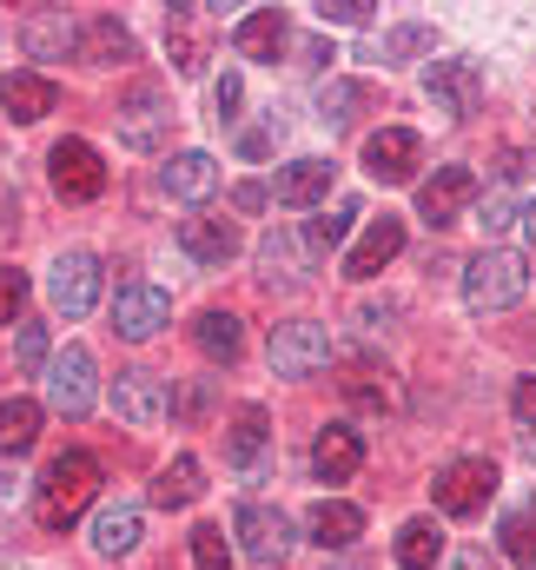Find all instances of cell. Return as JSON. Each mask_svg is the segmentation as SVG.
<instances>
[{"mask_svg":"<svg viewBox=\"0 0 536 570\" xmlns=\"http://www.w3.org/2000/svg\"><path fill=\"white\" fill-rule=\"evenodd\" d=\"M93 491H100V458L93 451H60L47 464V478H40V524L47 531H67L93 504Z\"/></svg>","mask_w":536,"mask_h":570,"instance_id":"1","label":"cell"},{"mask_svg":"<svg viewBox=\"0 0 536 570\" xmlns=\"http://www.w3.org/2000/svg\"><path fill=\"white\" fill-rule=\"evenodd\" d=\"M524 292H530V266H524L510 246H484V253L464 266V305H470L477 318H490V312H510Z\"/></svg>","mask_w":536,"mask_h":570,"instance_id":"2","label":"cell"},{"mask_svg":"<svg viewBox=\"0 0 536 570\" xmlns=\"http://www.w3.org/2000/svg\"><path fill=\"white\" fill-rule=\"evenodd\" d=\"M93 399H100V365H93V352H87V345L53 352V365H47V405L80 425V419L93 412Z\"/></svg>","mask_w":536,"mask_h":570,"instance_id":"3","label":"cell"},{"mask_svg":"<svg viewBox=\"0 0 536 570\" xmlns=\"http://www.w3.org/2000/svg\"><path fill=\"white\" fill-rule=\"evenodd\" d=\"M266 358L278 379H311V372L331 365V332L318 318H285V325H271Z\"/></svg>","mask_w":536,"mask_h":570,"instance_id":"4","label":"cell"},{"mask_svg":"<svg viewBox=\"0 0 536 570\" xmlns=\"http://www.w3.org/2000/svg\"><path fill=\"white\" fill-rule=\"evenodd\" d=\"M430 498H437L444 518H477V511L497 498V464H490V458H450V464L437 471Z\"/></svg>","mask_w":536,"mask_h":570,"instance_id":"5","label":"cell"},{"mask_svg":"<svg viewBox=\"0 0 536 570\" xmlns=\"http://www.w3.org/2000/svg\"><path fill=\"white\" fill-rule=\"evenodd\" d=\"M100 285H107V273H100L93 253H60L53 273H47V298H53L60 318H87L100 305Z\"/></svg>","mask_w":536,"mask_h":570,"instance_id":"6","label":"cell"},{"mask_svg":"<svg viewBox=\"0 0 536 570\" xmlns=\"http://www.w3.org/2000/svg\"><path fill=\"white\" fill-rule=\"evenodd\" d=\"M113 120H120V140L133 146V153H159V146L172 140V100H166L152 80H139L133 94L120 100Z\"/></svg>","mask_w":536,"mask_h":570,"instance_id":"7","label":"cell"},{"mask_svg":"<svg viewBox=\"0 0 536 570\" xmlns=\"http://www.w3.org/2000/svg\"><path fill=\"white\" fill-rule=\"evenodd\" d=\"M424 100H430L437 114H450V120H470V114L484 107V73H477V60H430V67H424Z\"/></svg>","mask_w":536,"mask_h":570,"instance_id":"8","label":"cell"},{"mask_svg":"<svg viewBox=\"0 0 536 570\" xmlns=\"http://www.w3.org/2000/svg\"><path fill=\"white\" fill-rule=\"evenodd\" d=\"M47 179H53V193L60 199H100L107 193V166H100V153L87 140H60L53 153H47Z\"/></svg>","mask_w":536,"mask_h":570,"instance_id":"9","label":"cell"},{"mask_svg":"<svg viewBox=\"0 0 536 570\" xmlns=\"http://www.w3.org/2000/svg\"><path fill=\"white\" fill-rule=\"evenodd\" d=\"M166 325H172V298H166L159 285H146V279L120 285V298H113V332H120V338L146 345V338H159Z\"/></svg>","mask_w":536,"mask_h":570,"instance_id":"10","label":"cell"},{"mask_svg":"<svg viewBox=\"0 0 536 570\" xmlns=\"http://www.w3.org/2000/svg\"><path fill=\"white\" fill-rule=\"evenodd\" d=\"M232 538H239V551H246L252 564H285V551H291V518H285L278 504H239Z\"/></svg>","mask_w":536,"mask_h":570,"instance_id":"11","label":"cell"},{"mask_svg":"<svg viewBox=\"0 0 536 570\" xmlns=\"http://www.w3.org/2000/svg\"><path fill=\"white\" fill-rule=\"evenodd\" d=\"M107 405H113L120 425H133V431H152L172 412V399H166V385H159L152 372H120V379L107 385Z\"/></svg>","mask_w":536,"mask_h":570,"instance_id":"12","label":"cell"},{"mask_svg":"<svg viewBox=\"0 0 536 570\" xmlns=\"http://www.w3.org/2000/svg\"><path fill=\"white\" fill-rule=\"evenodd\" d=\"M417 166H424V140H417L410 127H378V134L365 140V173H371L378 186L417 179Z\"/></svg>","mask_w":536,"mask_h":570,"instance_id":"13","label":"cell"},{"mask_svg":"<svg viewBox=\"0 0 536 570\" xmlns=\"http://www.w3.org/2000/svg\"><path fill=\"white\" fill-rule=\"evenodd\" d=\"M259 266H266V279H311L318 273V246H311V226H271L266 239H259Z\"/></svg>","mask_w":536,"mask_h":570,"instance_id":"14","label":"cell"},{"mask_svg":"<svg viewBox=\"0 0 536 570\" xmlns=\"http://www.w3.org/2000/svg\"><path fill=\"white\" fill-rule=\"evenodd\" d=\"M470 199H477V173H470V166H437V173L417 186V213H424L430 226H450Z\"/></svg>","mask_w":536,"mask_h":570,"instance_id":"15","label":"cell"},{"mask_svg":"<svg viewBox=\"0 0 536 570\" xmlns=\"http://www.w3.org/2000/svg\"><path fill=\"white\" fill-rule=\"evenodd\" d=\"M179 246H186V259H199V266H226V259H239V226L232 219H219V213H192V219H179Z\"/></svg>","mask_w":536,"mask_h":570,"instance_id":"16","label":"cell"},{"mask_svg":"<svg viewBox=\"0 0 536 570\" xmlns=\"http://www.w3.org/2000/svg\"><path fill=\"white\" fill-rule=\"evenodd\" d=\"M398 253H404V219H391V213H385V219H371V226H365V239L351 246V259H345V279H358V285L378 279V273H385Z\"/></svg>","mask_w":536,"mask_h":570,"instance_id":"17","label":"cell"},{"mask_svg":"<svg viewBox=\"0 0 536 570\" xmlns=\"http://www.w3.org/2000/svg\"><path fill=\"white\" fill-rule=\"evenodd\" d=\"M358 464H365V438L351 425H325L311 438V471L325 478V484H345V478H358Z\"/></svg>","mask_w":536,"mask_h":570,"instance_id":"18","label":"cell"},{"mask_svg":"<svg viewBox=\"0 0 536 570\" xmlns=\"http://www.w3.org/2000/svg\"><path fill=\"white\" fill-rule=\"evenodd\" d=\"M0 107H7V120H20V127H33V120H47L53 107H60V87L47 80V73H7L0 80Z\"/></svg>","mask_w":536,"mask_h":570,"instance_id":"19","label":"cell"},{"mask_svg":"<svg viewBox=\"0 0 536 570\" xmlns=\"http://www.w3.org/2000/svg\"><path fill=\"white\" fill-rule=\"evenodd\" d=\"M331 179H338V166H331V159H291V166H278L271 199L298 213V206H318V199L331 193Z\"/></svg>","mask_w":536,"mask_h":570,"instance_id":"20","label":"cell"},{"mask_svg":"<svg viewBox=\"0 0 536 570\" xmlns=\"http://www.w3.org/2000/svg\"><path fill=\"white\" fill-rule=\"evenodd\" d=\"M159 186H166L172 199L199 206V199H212V186H219V159H212V153H172V159L159 166Z\"/></svg>","mask_w":536,"mask_h":570,"instance_id":"21","label":"cell"},{"mask_svg":"<svg viewBox=\"0 0 536 570\" xmlns=\"http://www.w3.org/2000/svg\"><path fill=\"white\" fill-rule=\"evenodd\" d=\"M305 531H311V544L345 551V544H358V538H365V511H358V504H345V498H318V504L305 511Z\"/></svg>","mask_w":536,"mask_h":570,"instance_id":"22","label":"cell"},{"mask_svg":"<svg viewBox=\"0 0 536 570\" xmlns=\"http://www.w3.org/2000/svg\"><path fill=\"white\" fill-rule=\"evenodd\" d=\"M20 47L33 60H67V53H80V27L67 13H27L20 20Z\"/></svg>","mask_w":536,"mask_h":570,"instance_id":"23","label":"cell"},{"mask_svg":"<svg viewBox=\"0 0 536 570\" xmlns=\"http://www.w3.org/2000/svg\"><path fill=\"white\" fill-rule=\"evenodd\" d=\"M199 491H206V464H199L192 451H179V458L152 478V491H146V498H152L159 511H186V504H199Z\"/></svg>","mask_w":536,"mask_h":570,"instance_id":"24","label":"cell"},{"mask_svg":"<svg viewBox=\"0 0 536 570\" xmlns=\"http://www.w3.org/2000/svg\"><path fill=\"white\" fill-rule=\"evenodd\" d=\"M285 40H291V27H285V13H278V7H252V13L232 27V47H239L246 60H278V53H285Z\"/></svg>","mask_w":536,"mask_h":570,"instance_id":"25","label":"cell"},{"mask_svg":"<svg viewBox=\"0 0 536 570\" xmlns=\"http://www.w3.org/2000/svg\"><path fill=\"white\" fill-rule=\"evenodd\" d=\"M80 60L87 67H120V60H133V33L113 13H93V20H80Z\"/></svg>","mask_w":536,"mask_h":570,"instance_id":"26","label":"cell"},{"mask_svg":"<svg viewBox=\"0 0 536 570\" xmlns=\"http://www.w3.org/2000/svg\"><path fill=\"white\" fill-rule=\"evenodd\" d=\"M371 107H378V87H371V80H345V73H338V80L318 87V120H325V127H345V120H358V114H371Z\"/></svg>","mask_w":536,"mask_h":570,"instance_id":"27","label":"cell"},{"mask_svg":"<svg viewBox=\"0 0 536 570\" xmlns=\"http://www.w3.org/2000/svg\"><path fill=\"white\" fill-rule=\"evenodd\" d=\"M139 538H146V531H139L133 504H107V511L93 518V558H107V564H113V558H133Z\"/></svg>","mask_w":536,"mask_h":570,"instance_id":"28","label":"cell"},{"mask_svg":"<svg viewBox=\"0 0 536 570\" xmlns=\"http://www.w3.org/2000/svg\"><path fill=\"white\" fill-rule=\"evenodd\" d=\"M345 399L358 412H391L398 405V385H391V365L378 358H351V379H345Z\"/></svg>","mask_w":536,"mask_h":570,"instance_id":"29","label":"cell"},{"mask_svg":"<svg viewBox=\"0 0 536 570\" xmlns=\"http://www.w3.org/2000/svg\"><path fill=\"white\" fill-rule=\"evenodd\" d=\"M192 338H199V352H206L212 365H239V352H246V332H239L232 312H199Z\"/></svg>","mask_w":536,"mask_h":570,"instance_id":"30","label":"cell"},{"mask_svg":"<svg viewBox=\"0 0 536 570\" xmlns=\"http://www.w3.org/2000/svg\"><path fill=\"white\" fill-rule=\"evenodd\" d=\"M33 438H40V405L33 399H0V458L33 451Z\"/></svg>","mask_w":536,"mask_h":570,"instance_id":"31","label":"cell"},{"mask_svg":"<svg viewBox=\"0 0 536 570\" xmlns=\"http://www.w3.org/2000/svg\"><path fill=\"white\" fill-rule=\"evenodd\" d=\"M266 431H271L266 405H239L232 425H226V458H232V464H252V458L266 451Z\"/></svg>","mask_w":536,"mask_h":570,"instance_id":"32","label":"cell"},{"mask_svg":"<svg viewBox=\"0 0 536 570\" xmlns=\"http://www.w3.org/2000/svg\"><path fill=\"white\" fill-rule=\"evenodd\" d=\"M437 558H444V531L430 518H410L398 531V570H437Z\"/></svg>","mask_w":536,"mask_h":570,"instance_id":"33","label":"cell"},{"mask_svg":"<svg viewBox=\"0 0 536 570\" xmlns=\"http://www.w3.org/2000/svg\"><path fill=\"white\" fill-rule=\"evenodd\" d=\"M166 53H172V67H179L186 80L206 67V47H199V33H192V13H172V20H166Z\"/></svg>","mask_w":536,"mask_h":570,"instance_id":"34","label":"cell"},{"mask_svg":"<svg viewBox=\"0 0 536 570\" xmlns=\"http://www.w3.org/2000/svg\"><path fill=\"white\" fill-rule=\"evenodd\" d=\"M497 544H504V558H510L517 570H536V518L510 511V518H504V531H497Z\"/></svg>","mask_w":536,"mask_h":570,"instance_id":"35","label":"cell"},{"mask_svg":"<svg viewBox=\"0 0 536 570\" xmlns=\"http://www.w3.org/2000/svg\"><path fill=\"white\" fill-rule=\"evenodd\" d=\"M232 564V538L219 524H199L192 531V570H226Z\"/></svg>","mask_w":536,"mask_h":570,"instance_id":"36","label":"cell"},{"mask_svg":"<svg viewBox=\"0 0 536 570\" xmlns=\"http://www.w3.org/2000/svg\"><path fill=\"white\" fill-rule=\"evenodd\" d=\"M13 352H20V365H27V372H47V365H53V352H47V325L20 318V338H13Z\"/></svg>","mask_w":536,"mask_h":570,"instance_id":"37","label":"cell"},{"mask_svg":"<svg viewBox=\"0 0 536 570\" xmlns=\"http://www.w3.org/2000/svg\"><path fill=\"white\" fill-rule=\"evenodd\" d=\"M424 47H437V33H430V27H417V20L385 33V60H410V53H424Z\"/></svg>","mask_w":536,"mask_h":570,"instance_id":"38","label":"cell"},{"mask_svg":"<svg viewBox=\"0 0 536 570\" xmlns=\"http://www.w3.org/2000/svg\"><path fill=\"white\" fill-rule=\"evenodd\" d=\"M351 219H358V199H345L338 213H325V219H311V246L325 253V246H338L345 233H351Z\"/></svg>","mask_w":536,"mask_h":570,"instance_id":"39","label":"cell"},{"mask_svg":"<svg viewBox=\"0 0 536 570\" xmlns=\"http://www.w3.org/2000/svg\"><path fill=\"white\" fill-rule=\"evenodd\" d=\"M477 226L497 239V233H510V226H517V206H510L504 193H484V199H477Z\"/></svg>","mask_w":536,"mask_h":570,"instance_id":"40","label":"cell"},{"mask_svg":"<svg viewBox=\"0 0 536 570\" xmlns=\"http://www.w3.org/2000/svg\"><path fill=\"white\" fill-rule=\"evenodd\" d=\"M20 305H27V273L0 266V325H13V318H20Z\"/></svg>","mask_w":536,"mask_h":570,"instance_id":"41","label":"cell"},{"mask_svg":"<svg viewBox=\"0 0 536 570\" xmlns=\"http://www.w3.org/2000/svg\"><path fill=\"white\" fill-rule=\"evenodd\" d=\"M179 419H186V425H199V419H212V379H192V385L179 392Z\"/></svg>","mask_w":536,"mask_h":570,"instance_id":"42","label":"cell"},{"mask_svg":"<svg viewBox=\"0 0 536 570\" xmlns=\"http://www.w3.org/2000/svg\"><path fill=\"white\" fill-rule=\"evenodd\" d=\"M318 20H325V27H331V20H338V27H365V20H371V0H325Z\"/></svg>","mask_w":536,"mask_h":570,"instance_id":"43","label":"cell"},{"mask_svg":"<svg viewBox=\"0 0 536 570\" xmlns=\"http://www.w3.org/2000/svg\"><path fill=\"white\" fill-rule=\"evenodd\" d=\"M212 100H219V120H239V100H246V87H239V73H226V80L212 87Z\"/></svg>","mask_w":536,"mask_h":570,"instance_id":"44","label":"cell"},{"mask_svg":"<svg viewBox=\"0 0 536 570\" xmlns=\"http://www.w3.org/2000/svg\"><path fill=\"white\" fill-rule=\"evenodd\" d=\"M530 153H524V146H504V153H497V179H530Z\"/></svg>","mask_w":536,"mask_h":570,"instance_id":"45","label":"cell"},{"mask_svg":"<svg viewBox=\"0 0 536 570\" xmlns=\"http://www.w3.org/2000/svg\"><path fill=\"white\" fill-rule=\"evenodd\" d=\"M444 570H490V551H477V544H457V551L444 558Z\"/></svg>","mask_w":536,"mask_h":570,"instance_id":"46","label":"cell"},{"mask_svg":"<svg viewBox=\"0 0 536 570\" xmlns=\"http://www.w3.org/2000/svg\"><path fill=\"white\" fill-rule=\"evenodd\" d=\"M266 199H271V186H259V179H246V186H232V206H239V213H259Z\"/></svg>","mask_w":536,"mask_h":570,"instance_id":"47","label":"cell"},{"mask_svg":"<svg viewBox=\"0 0 536 570\" xmlns=\"http://www.w3.org/2000/svg\"><path fill=\"white\" fill-rule=\"evenodd\" d=\"M510 405H517V419H524V425H536V379L517 385V399H510Z\"/></svg>","mask_w":536,"mask_h":570,"instance_id":"48","label":"cell"},{"mask_svg":"<svg viewBox=\"0 0 536 570\" xmlns=\"http://www.w3.org/2000/svg\"><path fill=\"white\" fill-rule=\"evenodd\" d=\"M358 318H365V325H385V318H398V298H385V305L371 298V305H358Z\"/></svg>","mask_w":536,"mask_h":570,"instance_id":"49","label":"cell"},{"mask_svg":"<svg viewBox=\"0 0 536 570\" xmlns=\"http://www.w3.org/2000/svg\"><path fill=\"white\" fill-rule=\"evenodd\" d=\"M517 226L530 233V246H536V199H530V206H524V213H517Z\"/></svg>","mask_w":536,"mask_h":570,"instance_id":"50","label":"cell"},{"mask_svg":"<svg viewBox=\"0 0 536 570\" xmlns=\"http://www.w3.org/2000/svg\"><path fill=\"white\" fill-rule=\"evenodd\" d=\"M524 451H530V464H536V431H530V438H524Z\"/></svg>","mask_w":536,"mask_h":570,"instance_id":"51","label":"cell"}]
</instances>
